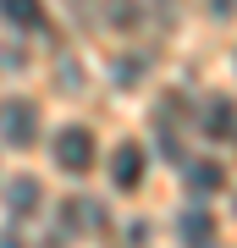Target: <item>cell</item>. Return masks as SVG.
<instances>
[{
  "mask_svg": "<svg viewBox=\"0 0 237 248\" xmlns=\"http://www.w3.org/2000/svg\"><path fill=\"white\" fill-rule=\"evenodd\" d=\"M143 166H149V160H143V143H122V149L111 155V177H116V187H122V193H132V187L143 182Z\"/></svg>",
  "mask_w": 237,
  "mask_h": 248,
  "instance_id": "3957f363",
  "label": "cell"
},
{
  "mask_svg": "<svg viewBox=\"0 0 237 248\" xmlns=\"http://www.w3.org/2000/svg\"><path fill=\"white\" fill-rule=\"evenodd\" d=\"M6 210H11V221H28V215L39 210V182H33V177H11Z\"/></svg>",
  "mask_w": 237,
  "mask_h": 248,
  "instance_id": "277c9868",
  "label": "cell"
},
{
  "mask_svg": "<svg viewBox=\"0 0 237 248\" xmlns=\"http://www.w3.org/2000/svg\"><path fill=\"white\" fill-rule=\"evenodd\" d=\"M188 187H193V193H221V187H226L221 160H193V166H188Z\"/></svg>",
  "mask_w": 237,
  "mask_h": 248,
  "instance_id": "5b68a950",
  "label": "cell"
},
{
  "mask_svg": "<svg viewBox=\"0 0 237 248\" xmlns=\"http://www.w3.org/2000/svg\"><path fill=\"white\" fill-rule=\"evenodd\" d=\"M0 138L17 143V149H28V143L39 138V110H33V99H6V105H0Z\"/></svg>",
  "mask_w": 237,
  "mask_h": 248,
  "instance_id": "7a4b0ae2",
  "label": "cell"
},
{
  "mask_svg": "<svg viewBox=\"0 0 237 248\" xmlns=\"http://www.w3.org/2000/svg\"><path fill=\"white\" fill-rule=\"evenodd\" d=\"M204 133L210 138H232L237 133V110H232V99H215L210 116H204Z\"/></svg>",
  "mask_w": 237,
  "mask_h": 248,
  "instance_id": "ba28073f",
  "label": "cell"
},
{
  "mask_svg": "<svg viewBox=\"0 0 237 248\" xmlns=\"http://www.w3.org/2000/svg\"><path fill=\"white\" fill-rule=\"evenodd\" d=\"M0 17H6L11 28H39L44 22V6H39V0H0Z\"/></svg>",
  "mask_w": 237,
  "mask_h": 248,
  "instance_id": "52a82bcc",
  "label": "cell"
},
{
  "mask_svg": "<svg viewBox=\"0 0 237 248\" xmlns=\"http://www.w3.org/2000/svg\"><path fill=\"white\" fill-rule=\"evenodd\" d=\"M55 166L72 171V177H83V171L94 166V133H88V127H61V133H55Z\"/></svg>",
  "mask_w": 237,
  "mask_h": 248,
  "instance_id": "6da1fadb",
  "label": "cell"
},
{
  "mask_svg": "<svg viewBox=\"0 0 237 248\" xmlns=\"http://www.w3.org/2000/svg\"><path fill=\"white\" fill-rule=\"evenodd\" d=\"M210 237H215V215L210 210H188L182 215V243L188 248H210Z\"/></svg>",
  "mask_w": 237,
  "mask_h": 248,
  "instance_id": "8992f818",
  "label": "cell"
}]
</instances>
